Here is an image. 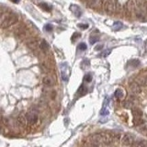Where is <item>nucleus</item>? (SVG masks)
<instances>
[{
	"instance_id": "aec40b11",
	"label": "nucleus",
	"mask_w": 147,
	"mask_h": 147,
	"mask_svg": "<svg viewBox=\"0 0 147 147\" xmlns=\"http://www.w3.org/2000/svg\"><path fill=\"white\" fill-rule=\"evenodd\" d=\"M122 27H123V25L121 22H115V23L113 24V29H114L115 31H118V30L121 29Z\"/></svg>"
},
{
	"instance_id": "ddd939ff",
	"label": "nucleus",
	"mask_w": 147,
	"mask_h": 147,
	"mask_svg": "<svg viewBox=\"0 0 147 147\" xmlns=\"http://www.w3.org/2000/svg\"><path fill=\"white\" fill-rule=\"evenodd\" d=\"M131 113L133 115L134 118H142V111L140 109H137V108H133L131 110Z\"/></svg>"
},
{
	"instance_id": "2eb2a0df",
	"label": "nucleus",
	"mask_w": 147,
	"mask_h": 147,
	"mask_svg": "<svg viewBox=\"0 0 147 147\" xmlns=\"http://www.w3.org/2000/svg\"><path fill=\"white\" fill-rule=\"evenodd\" d=\"M147 146V142L144 140H142V141H138V142H135L132 143V147H145Z\"/></svg>"
},
{
	"instance_id": "9d476101",
	"label": "nucleus",
	"mask_w": 147,
	"mask_h": 147,
	"mask_svg": "<svg viewBox=\"0 0 147 147\" xmlns=\"http://www.w3.org/2000/svg\"><path fill=\"white\" fill-rule=\"evenodd\" d=\"M17 123H18V125H19V127H22V128H25V127L28 125V121H27V120H26V117L23 115L19 116L18 120H17Z\"/></svg>"
},
{
	"instance_id": "72a5a7b5",
	"label": "nucleus",
	"mask_w": 147,
	"mask_h": 147,
	"mask_svg": "<svg viewBox=\"0 0 147 147\" xmlns=\"http://www.w3.org/2000/svg\"><path fill=\"white\" fill-rule=\"evenodd\" d=\"M110 50H109V51H107V52H105L104 54H103V56H107V55H108V54H110Z\"/></svg>"
},
{
	"instance_id": "f03ea898",
	"label": "nucleus",
	"mask_w": 147,
	"mask_h": 147,
	"mask_svg": "<svg viewBox=\"0 0 147 147\" xmlns=\"http://www.w3.org/2000/svg\"><path fill=\"white\" fill-rule=\"evenodd\" d=\"M104 10L106 13L113 14L115 12V1L114 0H106L104 3Z\"/></svg>"
},
{
	"instance_id": "423d86ee",
	"label": "nucleus",
	"mask_w": 147,
	"mask_h": 147,
	"mask_svg": "<svg viewBox=\"0 0 147 147\" xmlns=\"http://www.w3.org/2000/svg\"><path fill=\"white\" fill-rule=\"evenodd\" d=\"M27 45L29 49H31L33 51H36L38 48H39V43H38L37 40H35V39H29L27 40Z\"/></svg>"
},
{
	"instance_id": "dca6fc26",
	"label": "nucleus",
	"mask_w": 147,
	"mask_h": 147,
	"mask_svg": "<svg viewBox=\"0 0 147 147\" xmlns=\"http://www.w3.org/2000/svg\"><path fill=\"white\" fill-rule=\"evenodd\" d=\"M124 96V92H123L122 89L120 88H118L117 90L115 91V97L118 99H121Z\"/></svg>"
},
{
	"instance_id": "1a4fd4ad",
	"label": "nucleus",
	"mask_w": 147,
	"mask_h": 147,
	"mask_svg": "<svg viewBox=\"0 0 147 147\" xmlns=\"http://www.w3.org/2000/svg\"><path fill=\"white\" fill-rule=\"evenodd\" d=\"M70 9H71V11L73 12V14H74L75 17H77V18H80L81 15H82V10H81V8H79L78 6L71 5Z\"/></svg>"
},
{
	"instance_id": "f8f14e48",
	"label": "nucleus",
	"mask_w": 147,
	"mask_h": 147,
	"mask_svg": "<svg viewBox=\"0 0 147 147\" xmlns=\"http://www.w3.org/2000/svg\"><path fill=\"white\" fill-rule=\"evenodd\" d=\"M134 14H135V17H137L138 19H141V20H143L145 19V15L144 12L142 11L141 9H134Z\"/></svg>"
},
{
	"instance_id": "4be33fe9",
	"label": "nucleus",
	"mask_w": 147,
	"mask_h": 147,
	"mask_svg": "<svg viewBox=\"0 0 147 147\" xmlns=\"http://www.w3.org/2000/svg\"><path fill=\"white\" fill-rule=\"evenodd\" d=\"M99 0H88L87 4L90 8H95V7L99 4Z\"/></svg>"
},
{
	"instance_id": "cd10ccee",
	"label": "nucleus",
	"mask_w": 147,
	"mask_h": 147,
	"mask_svg": "<svg viewBox=\"0 0 147 147\" xmlns=\"http://www.w3.org/2000/svg\"><path fill=\"white\" fill-rule=\"evenodd\" d=\"M81 36V34L80 33H78V32H75V33H74V34H73V36H72V38H71V39H72V41H75V40H76V39H78V38L80 37Z\"/></svg>"
},
{
	"instance_id": "a211bd4d",
	"label": "nucleus",
	"mask_w": 147,
	"mask_h": 147,
	"mask_svg": "<svg viewBox=\"0 0 147 147\" xmlns=\"http://www.w3.org/2000/svg\"><path fill=\"white\" fill-rule=\"evenodd\" d=\"M144 121L142 118H134L133 119V125L135 126H141L142 124H143Z\"/></svg>"
},
{
	"instance_id": "9b49d317",
	"label": "nucleus",
	"mask_w": 147,
	"mask_h": 147,
	"mask_svg": "<svg viewBox=\"0 0 147 147\" xmlns=\"http://www.w3.org/2000/svg\"><path fill=\"white\" fill-rule=\"evenodd\" d=\"M40 48L41 49V51H42L44 54H46V53H48L50 47H49V44L47 43V41H46L45 40H42L40 44Z\"/></svg>"
},
{
	"instance_id": "c85d7f7f",
	"label": "nucleus",
	"mask_w": 147,
	"mask_h": 147,
	"mask_svg": "<svg viewBox=\"0 0 147 147\" xmlns=\"http://www.w3.org/2000/svg\"><path fill=\"white\" fill-rule=\"evenodd\" d=\"M131 64L133 67H137L140 65V62L138 61V60H132V61L131 62Z\"/></svg>"
},
{
	"instance_id": "473e14b6",
	"label": "nucleus",
	"mask_w": 147,
	"mask_h": 147,
	"mask_svg": "<svg viewBox=\"0 0 147 147\" xmlns=\"http://www.w3.org/2000/svg\"><path fill=\"white\" fill-rule=\"evenodd\" d=\"M143 9H144L145 12H147V1H144V4H143Z\"/></svg>"
},
{
	"instance_id": "f257e3e1",
	"label": "nucleus",
	"mask_w": 147,
	"mask_h": 147,
	"mask_svg": "<svg viewBox=\"0 0 147 147\" xmlns=\"http://www.w3.org/2000/svg\"><path fill=\"white\" fill-rule=\"evenodd\" d=\"M19 20L18 19V16L15 15V14H9V15H7L6 18H4L1 22V27L4 28V29H7V28H9L10 26L14 25L15 23H17Z\"/></svg>"
},
{
	"instance_id": "c9c22d12",
	"label": "nucleus",
	"mask_w": 147,
	"mask_h": 147,
	"mask_svg": "<svg viewBox=\"0 0 147 147\" xmlns=\"http://www.w3.org/2000/svg\"><path fill=\"white\" fill-rule=\"evenodd\" d=\"M145 147H147V146H145Z\"/></svg>"
},
{
	"instance_id": "393cba45",
	"label": "nucleus",
	"mask_w": 147,
	"mask_h": 147,
	"mask_svg": "<svg viewBox=\"0 0 147 147\" xmlns=\"http://www.w3.org/2000/svg\"><path fill=\"white\" fill-rule=\"evenodd\" d=\"M84 81H85V82H87V83L91 82V81H92V75H91L90 74L86 75H85V77H84Z\"/></svg>"
},
{
	"instance_id": "0eeeda50",
	"label": "nucleus",
	"mask_w": 147,
	"mask_h": 147,
	"mask_svg": "<svg viewBox=\"0 0 147 147\" xmlns=\"http://www.w3.org/2000/svg\"><path fill=\"white\" fill-rule=\"evenodd\" d=\"M42 83L44 86H53L55 84V81H54V79L52 76H50V75H46V76H44L42 79Z\"/></svg>"
},
{
	"instance_id": "2f4dec72",
	"label": "nucleus",
	"mask_w": 147,
	"mask_h": 147,
	"mask_svg": "<svg viewBox=\"0 0 147 147\" xmlns=\"http://www.w3.org/2000/svg\"><path fill=\"white\" fill-rule=\"evenodd\" d=\"M101 49H103V45H102V44H100V45L96 46V48H95V50H96V51H99V50H101Z\"/></svg>"
},
{
	"instance_id": "bb28decb",
	"label": "nucleus",
	"mask_w": 147,
	"mask_h": 147,
	"mask_svg": "<svg viewBox=\"0 0 147 147\" xmlns=\"http://www.w3.org/2000/svg\"><path fill=\"white\" fill-rule=\"evenodd\" d=\"M99 40V38L96 37V36H91L90 39H89V41H90L91 44H94V43H96V41Z\"/></svg>"
},
{
	"instance_id": "39448f33",
	"label": "nucleus",
	"mask_w": 147,
	"mask_h": 147,
	"mask_svg": "<svg viewBox=\"0 0 147 147\" xmlns=\"http://www.w3.org/2000/svg\"><path fill=\"white\" fill-rule=\"evenodd\" d=\"M130 89H131V93L133 94V95H139L142 92L141 86L137 83H135V82H132V83L130 84Z\"/></svg>"
},
{
	"instance_id": "6ab92c4d",
	"label": "nucleus",
	"mask_w": 147,
	"mask_h": 147,
	"mask_svg": "<svg viewBox=\"0 0 147 147\" xmlns=\"http://www.w3.org/2000/svg\"><path fill=\"white\" fill-rule=\"evenodd\" d=\"M16 34L19 38H24L26 36V30L24 29H19L18 31L16 32Z\"/></svg>"
},
{
	"instance_id": "20e7f679",
	"label": "nucleus",
	"mask_w": 147,
	"mask_h": 147,
	"mask_svg": "<svg viewBox=\"0 0 147 147\" xmlns=\"http://www.w3.org/2000/svg\"><path fill=\"white\" fill-rule=\"evenodd\" d=\"M134 140H135L134 135L127 133L122 137V139H121V143H122L123 145H131L134 142Z\"/></svg>"
},
{
	"instance_id": "7c9ffc66",
	"label": "nucleus",
	"mask_w": 147,
	"mask_h": 147,
	"mask_svg": "<svg viewBox=\"0 0 147 147\" xmlns=\"http://www.w3.org/2000/svg\"><path fill=\"white\" fill-rule=\"evenodd\" d=\"M100 113H101V115H107V114H109V111H108L105 108H103V110H101V112Z\"/></svg>"
},
{
	"instance_id": "5701e85b",
	"label": "nucleus",
	"mask_w": 147,
	"mask_h": 147,
	"mask_svg": "<svg viewBox=\"0 0 147 147\" xmlns=\"http://www.w3.org/2000/svg\"><path fill=\"white\" fill-rule=\"evenodd\" d=\"M86 91H87L86 87L85 86H84V85H82V86H81L80 87H79V89H78V92H77V93L79 94V95H81V96H82V95H85V94L86 93Z\"/></svg>"
},
{
	"instance_id": "7ed1b4c3",
	"label": "nucleus",
	"mask_w": 147,
	"mask_h": 147,
	"mask_svg": "<svg viewBox=\"0 0 147 147\" xmlns=\"http://www.w3.org/2000/svg\"><path fill=\"white\" fill-rule=\"evenodd\" d=\"M25 117H26V120H27V121H28V124H30V125L36 124V123L38 122V120H39V117H38L37 113L32 112V111L27 113V114L25 115Z\"/></svg>"
},
{
	"instance_id": "b1692460",
	"label": "nucleus",
	"mask_w": 147,
	"mask_h": 147,
	"mask_svg": "<svg viewBox=\"0 0 147 147\" xmlns=\"http://www.w3.org/2000/svg\"><path fill=\"white\" fill-rule=\"evenodd\" d=\"M44 29H45L47 32H52L54 30V26L52 24H46L45 27H44Z\"/></svg>"
},
{
	"instance_id": "c756f323",
	"label": "nucleus",
	"mask_w": 147,
	"mask_h": 147,
	"mask_svg": "<svg viewBox=\"0 0 147 147\" xmlns=\"http://www.w3.org/2000/svg\"><path fill=\"white\" fill-rule=\"evenodd\" d=\"M78 27L81 28V29H86L88 28V25L87 24H78Z\"/></svg>"
},
{
	"instance_id": "412c9836",
	"label": "nucleus",
	"mask_w": 147,
	"mask_h": 147,
	"mask_svg": "<svg viewBox=\"0 0 147 147\" xmlns=\"http://www.w3.org/2000/svg\"><path fill=\"white\" fill-rule=\"evenodd\" d=\"M127 10L130 12H133L134 11V4L132 1H129L127 3Z\"/></svg>"
},
{
	"instance_id": "f3484780",
	"label": "nucleus",
	"mask_w": 147,
	"mask_h": 147,
	"mask_svg": "<svg viewBox=\"0 0 147 147\" xmlns=\"http://www.w3.org/2000/svg\"><path fill=\"white\" fill-rule=\"evenodd\" d=\"M39 6H40V8H41V9H43V10L47 11V12H51L52 8L51 6H49L48 4H46V3H40Z\"/></svg>"
},
{
	"instance_id": "4468645a",
	"label": "nucleus",
	"mask_w": 147,
	"mask_h": 147,
	"mask_svg": "<svg viewBox=\"0 0 147 147\" xmlns=\"http://www.w3.org/2000/svg\"><path fill=\"white\" fill-rule=\"evenodd\" d=\"M134 105H135V103L131 101V100H129V99H127V100L122 102V106L125 108V109H131V108L134 107Z\"/></svg>"
},
{
	"instance_id": "a878e982",
	"label": "nucleus",
	"mask_w": 147,
	"mask_h": 147,
	"mask_svg": "<svg viewBox=\"0 0 147 147\" xmlns=\"http://www.w3.org/2000/svg\"><path fill=\"white\" fill-rule=\"evenodd\" d=\"M78 50L80 51H86V44L84 42H81L79 45H78Z\"/></svg>"
},
{
	"instance_id": "6e6552de",
	"label": "nucleus",
	"mask_w": 147,
	"mask_h": 147,
	"mask_svg": "<svg viewBox=\"0 0 147 147\" xmlns=\"http://www.w3.org/2000/svg\"><path fill=\"white\" fill-rule=\"evenodd\" d=\"M135 83H137L140 86H147V76L144 75H139L135 79Z\"/></svg>"
},
{
	"instance_id": "f704fd0d",
	"label": "nucleus",
	"mask_w": 147,
	"mask_h": 147,
	"mask_svg": "<svg viewBox=\"0 0 147 147\" xmlns=\"http://www.w3.org/2000/svg\"><path fill=\"white\" fill-rule=\"evenodd\" d=\"M13 3H15V4H18V3H19V0H11Z\"/></svg>"
}]
</instances>
